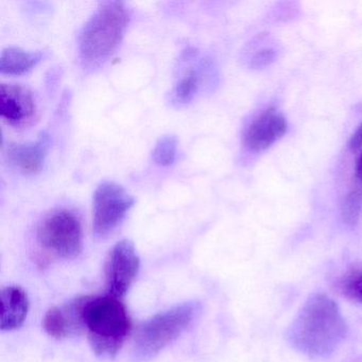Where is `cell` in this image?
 I'll list each match as a JSON object with an SVG mask.
<instances>
[{
	"mask_svg": "<svg viewBox=\"0 0 362 362\" xmlns=\"http://www.w3.org/2000/svg\"><path fill=\"white\" fill-rule=\"evenodd\" d=\"M340 307L329 296L315 293L300 307L288 328L287 339L298 353L313 359L330 357L346 338Z\"/></svg>",
	"mask_w": 362,
	"mask_h": 362,
	"instance_id": "1",
	"label": "cell"
},
{
	"mask_svg": "<svg viewBox=\"0 0 362 362\" xmlns=\"http://www.w3.org/2000/svg\"><path fill=\"white\" fill-rule=\"evenodd\" d=\"M84 324L93 351L103 359H113L132 330V321L124 303L113 296H88Z\"/></svg>",
	"mask_w": 362,
	"mask_h": 362,
	"instance_id": "2",
	"label": "cell"
},
{
	"mask_svg": "<svg viewBox=\"0 0 362 362\" xmlns=\"http://www.w3.org/2000/svg\"><path fill=\"white\" fill-rule=\"evenodd\" d=\"M130 18L124 3H101L80 33L79 52L84 64L96 66L107 60L122 43Z\"/></svg>",
	"mask_w": 362,
	"mask_h": 362,
	"instance_id": "3",
	"label": "cell"
},
{
	"mask_svg": "<svg viewBox=\"0 0 362 362\" xmlns=\"http://www.w3.org/2000/svg\"><path fill=\"white\" fill-rule=\"evenodd\" d=\"M199 302H186L154 315L146 322L135 339L134 356L139 361L152 359L175 342L200 315Z\"/></svg>",
	"mask_w": 362,
	"mask_h": 362,
	"instance_id": "4",
	"label": "cell"
},
{
	"mask_svg": "<svg viewBox=\"0 0 362 362\" xmlns=\"http://www.w3.org/2000/svg\"><path fill=\"white\" fill-rule=\"evenodd\" d=\"M37 243L42 262L49 258L74 259L83 250L81 220L74 211L59 209L45 218L37 228Z\"/></svg>",
	"mask_w": 362,
	"mask_h": 362,
	"instance_id": "5",
	"label": "cell"
},
{
	"mask_svg": "<svg viewBox=\"0 0 362 362\" xmlns=\"http://www.w3.org/2000/svg\"><path fill=\"white\" fill-rule=\"evenodd\" d=\"M134 199L122 186L105 181L95 190L93 228L95 236L107 238L120 226Z\"/></svg>",
	"mask_w": 362,
	"mask_h": 362,
	"instance_id": "6",
	"label": "cell"
},
{
	"mask_svg": "<svg viewBox=\"0 0 362 362\" xmlns=\"http://www.w3.org/2000/svg\"><path fill=\"white\" fill-rule=\"evenodd\" d=\"M141 259L130 240H120L110 251L105 262L107 294L113 298L126 296L139 275Z\"/></svg>",
	"mask_w": 362,
	"mask_h": 362,
	"instance_id": "7",
	"label": "cell"
},
{
	"mask_svg": "<svg viewBox=\"0 0 362 362\" xmlns=\"http://www.w3.org/2000/svg\"><path fill=\"white\" fill-rule=\"evenodd\" d=\"M0 115L10 126H28L37 115V103L33 93L18 84H1Z\"/></svg>",
	"mask_w": 362,
	"mask_h": 362,
	"instance_id": "8",
	"label": "cell"
},
{
	"mask_svg": "<svg viewBox=\"0 0 362 362\" xmlns=\"http://www.w3.org/2000/svg\"><path fill=\"white\" fill-rule=\"evenodd\" d=\"M88 296H79L65 304L54 307L46 313L43 326L52 338L64 339L75 336L86 329L84 308Z\"/></svg>",
	"mask_w": 362,
	"mask_h": 362,
	"instance_id": "9",
	"label": "cell"
},
{
	"mask_svg": "<svg viewBox=\"0 0 362 362\" xmlns=\"http://www.w3.org/2000/svg\"><path fill=\"white\" fill-rule=\"evenodd\" d=\"M285 117L274 110H267L252 122L245 135V143L253 151H264L286 134Z\"/></svg>",
	"mask_w": 362,
	"mask_h": 362,
	"instance_id": "10",
	"label": "cell"
},
{
	"mask_svg": "<svg viewBox=\"0 0 362 362\" xmlns=\"http://www.w3.org/2000/svg\"><path fill=\"white\" fill-rule=\"evenodd\" d=\"M49 145V135L42 133L33 143L10 145L7 149L8 160L25 175H35L43 168Z\"/></svg>",
	"mask_w": 362,
	"mask_h": 362,
	"instance_id": "11",
	"label": "cell"
},
{
	"mask_svg": "<svg viewBox=\"0 0 362 362\" xmlns=\"http://www.w3.org/2000/svg\"><path fill=\"white\" fill-rule=\"evenodd\" d=\"M1 304V330L12 332L18 329L26 321L29 313L28 294L20 286L4 288L0 293Z\"/></svg>",
	"mask_w": 362,
	"mask_h": 362,
	"instance_id": "12",
	"label": "cell"
},
{
	"mask_svg": "<svg viewBox=\"0 0 362 362\" xmlns=\"http://www.w3.org/2000/svg\"><path fill=\"white\" fill-rule=\"evenodd\" d=\"M44 52H26L18 47L6 48L0 57V71L8 75H23L37 66Z\"/></svg>",
	"mask_w": 362,
	"mask_h": 362,
	"instance_id": "13",
	"label": "cell"
},
{
	"mask_svg": "<svg viewBox=\"0 0 362 362\" xmlns=\"http://www.w3.org/2000/svg\"><path fill=\"white\" fill-rule=\"evenodd\" d=\"M201 84V75L197 69L188 71L180 79L173 90V100L177 105H187L198 93Z\"/></svg>",
	"mask_w": 362,
	"mask_h": 362,
	"instance_id": "14",
	"label": "cell"
},
{
	"mask_svg": "<svg viewBox=\"0 0 362 362\" xmlns=\"http://www.w3.org/2000/svg\"><path fill=\"white\" fill-rule=\"evenodd\" d=\"M177 139L175 135H167L156 144L152 158L156 164L163 167L171 166L177 160Z\"/></svg>",
	"mask_w": 362,
	"mask_h": 362,
	"instance_id": "15",
	"label": "cell"
},
{
	"mask_svg": "<svg viewBox=\"0 0 362 362\" xmlns=\"http://www.w3.org/2000/svg\"><path fill=\"white\" fill-rule=\"evenodd\" d=\"M362 214V190H353L344 201L342 209L343 221L349 226H357Z\"/></svg>",
	"mask_w": 362,
	"mask_h": 362,
	"instance_id": "16",
	"label": "cell"
},
{
	"mask_svg": "<svg viewBox=\"0 0 362 362\" xmlns=\"http://www.w3.org/2000/svg\"><path fill=\"white\" fill-rule=\"evenodd\" d=\"M341 289L347 298L362 304V268L346 273L341 281Z\"/></svg>",
	"mask_w": 362,
	"mask_h": 362,
	"instance_id": "17",
	"label": "cell"
},
{
	"mask_svg": "<svg viewBox=\"0 0 362 362\" xmlns=\"http://www.w3.org/2000/svg\"><path fill=\"white\" fill-rule=\"evenodd\" d=\"M274 59V52L272 49H262L254 56L253 62L256 66L268 65Z\"/></svg>",
	"mask_w": 362,
	"mask_h": 362,
	"instance_id": "18",
	"label": "cell"
},
{
	"mask_svg": "<svg viewBox=\"0 0 362 362\" xmlns=\"http://www.w3.org/2000/svg\"><path fill=\"white\" fill-rule=\"evenodd\" d=\"M349 148L351 150L359 149L362 146V122L358 127L357 130L355 131L353 135H351V139L349 143Z\"/></svg>",
	"mask_w": 362,
	"mask_h": 362,
	"instance_id": "19",
	"label": "cell"
},
{
	"mask_svg": "<svg viewBox=\"0 0 362 362\" xmlns=\"http://www.w3.org/2000/svg\"><path fill=\"white\" fill-rule=\"evenodd\" d=\"M355 173L358 181H359L360 183H362V153L360 154L357 162H356Z\"/></svg>",
	"mask_w": 362,
	"mask_h": 362,
	"instance_id": "20",
	"label": "cell"
}]
</instances>
